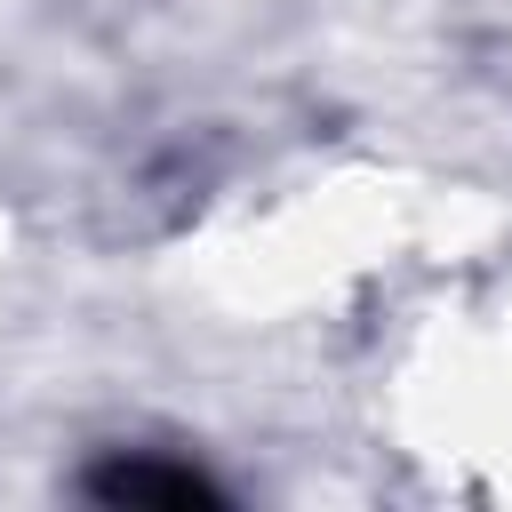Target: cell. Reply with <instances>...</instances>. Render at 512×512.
Instances as JSON below:
<instances>
[{
    "label": "cell",
    "mask_w": 512,
    "mask_h": 512,
    "mask_svg": "<svg viewBox=\"0 0 512 512\" xmlns=\"http://www.w3.org/2000/svg\"><path fill=\"white\" fill-rule=\"evenodd\" d=\"M88 496L96 504H160V512H192V504H224V488L192 464H168V456H104L88 472Z\"/></svg>",
    "instance_id": "cell-1"
}]
</instances>
